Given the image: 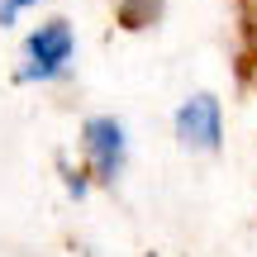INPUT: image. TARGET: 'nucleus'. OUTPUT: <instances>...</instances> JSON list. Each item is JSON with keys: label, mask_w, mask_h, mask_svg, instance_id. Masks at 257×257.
I'll return each instance as SVG.
<instances>
[{"label": "nucleus", "mask_w": 257, "mask_h": 257, "mask_svg": "<svg viewBox=\"0 0 257 257\" xmlns=\"http://www.w3.org/2000/svg\"><path fill=\"white\" fill-rule=\"evenodd\" d=\"M76 67V34L67 19H43V24H34L24 34V43H19V81L29 86H57L67 81Z\"/></svg>", "instance_id": "f257e3e1"}, {"label": "nucleus", "mask_w": 257, "mask_h": 257, "mask_svg": "<svg viewBox=\"0 0 257 257\" xmlns=\"http://www.w3.org/2000/svg\"><path fill=\"white\" fill-rule=\"evenodd\" d=\"M81 167L91 172L95 186H119L128 172V128L119 114H91L81 119Z\"/></svg>", "instance_id": "f03ea898"}, {"label": "nucleus", "mask_w": 257, "mask_h": 257, "mask_svg": "<svg viewBox=\"0 0 257 257\" xmlns=\"http://www.w3.org/2000/svg\"><path fill=\"white\" fill-rule=\"evenodd\" d=\"M172 134L186 153H219L224 148V105L214 91H191L172 110Z\"/></svg>", "instance_id": "7ed1b4c3"}, {"label": "nucleus", "mask_w": 257, "mask_h": 257, "mask_svg": "<svg viewBox=\"0 0 257 257\" xmlns=\"http://www.w3.org/2000/svg\"><path fill=\"white\" fill-rule=\"evenodd\" d=\"M114 15H119V24L128 29V34H138V29L162 24L167 0H119V5H114Z\"/></svg>", "instance_id": "20e7f679"}, {"label": "nucleus", "mask_w": 257, "mask_h": 257, "mask_svg": "<svg viewBox=\"0 0 257 257\" xmlns=\"http://www.w3.org/2000/svg\"><path fill=\"white\" fill-rule=\"evenodd\" d=\"M62 181H67V195H72V200H86V195H91V172H86V167L62 162Z\"/></svg>", "instance_id": "39448f33"}, {"label": "nucleus", "mask_w": 257, "mask_h": 257, "mask_svg": "<svg viewBox=\"0 0 257 257\" xmlns=\"http://www.w3.org/2000/svg\"><path fill=\"white\" fill-rule=\"evenodd\" d=\"M34 5H38V0H0V29H10L24 10H34Z\"/></svg>", "instance_id": "423d86ee"}]
</instances>
